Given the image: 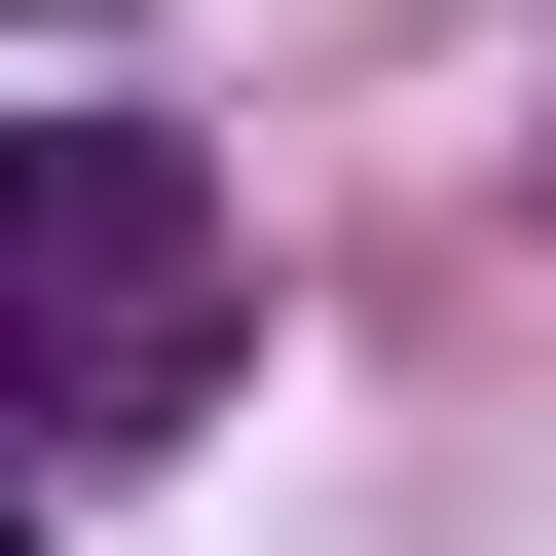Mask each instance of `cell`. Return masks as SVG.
Segmentation results:
<instances>
[{
	"instance_id": "cell-2",
	"label": "cell",
	"mask_w": 556,
	"mask_h": 556,
	"mask_svg": "<svg viewBox=\"0 0 556 556\" xmlns=\"http://www.w3.org/2000/svg\"><path fill=\"white\" fill-rule=\"evenodd\" d=\"M0 556H38V482H0Z\"/></svg>"
},
{
	"instance_id": "cell-1",
	"label": "cell",
	"mask_w": 556,
	"mask_h": 556,
	"mask_svg": "<svg viewBox=\"0 0 556 556\" xmlns=\"http://www.w3.org/2000/svg\"><path fill=\"white\" fill-rule=\"evenodd\" d=\"M0 371L75 445L223 408V186H186V112H0Z\"/></svg>"
}]
</instances>
